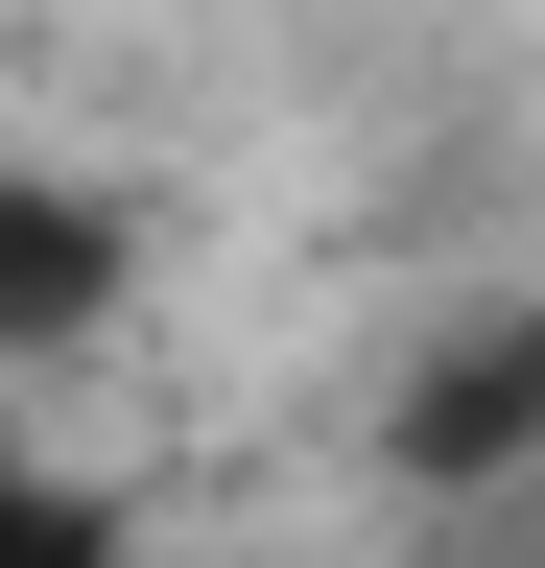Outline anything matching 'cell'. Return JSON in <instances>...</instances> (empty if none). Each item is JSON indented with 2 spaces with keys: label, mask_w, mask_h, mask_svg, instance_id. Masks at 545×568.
<instances>
[{
  "label": "cell",
  "mask_w": 545,
  "mask_h": 568,
  "mask_svg": "<svg viewBox=\"0 0 545 568\" xmlns=\"http://www.w3.org/2000/svg\"><path fill=\"white\" fill-rule=\"evenodd\" d=\"M119 308H143V190H95V166H0V379L95 355Z\"/></svg>",
  "instance_id": "2"
},
{
  "label": "cell",
  "mask_w": 545,
  "mask_h": 568,
  "mask_svg": "<svg viewBox=\"0 0 545 568\" xmlns=\"http://www.w3.org/2000/svg\"><path fill=\"white\" fill-rule=\"evenodd\" d=\"M380 474H403V497H522V474H545V284H498V308H451L427 355H403Z\"/></svg>",
  "instance_id": "1"
},
{
  "label": "cell",
  "mask_w": 545,
  "mask_h": 568,
  "mask_svg": "<svg viewBox=\"0 0 545 568\" xmlns=\"http://www.w3.org/2000/svg\"><path fill=\"white\" fill-rule=\"evenodd\" d=\"M0 568H143L119 474H48V379H0Z\"/></svg>",
  "instance_id": "3"
}]
</instances>
